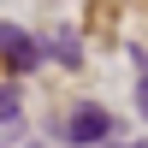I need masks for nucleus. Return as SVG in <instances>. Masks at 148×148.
<instances>
[{
	"instance_id": "nucleus-1",
	"label": "nucleus",
	"mask_w": 148,
	"mask_h": 148,
	"mask_svg": "<svg viewBox=\"0 0 148 148\" xmlns=\"http://www.w3.org/2000/svg\"><path fill=\"white\" fill-rule=\"evenodd\" d=\"M65 130H71V142H77V148H95V142H107V130H113V119H107L101 107H77Z\"/></svg>"
},
{
	"instance_id": "nucleus-2",
	"label": "nucleus",
	"mask_w": 148,
	"mask_h": 148,
	"mask_svg": "<svg viewBox=\"0 0 148 148\" xmlns=\"http://www.w3.org/2000/svg\"><path fill=\"white\" fill-rule=\"evenodd\" d=\"M12 119H18V95L0 89V125H12Z\"/></svg>"
},
{
	"instance_id": "nucleus-3",
	"label": "nucleus",
	"mask_w": 148,
	"mask_h": 148,
	"mask_svg": "<svg viewBox=\"0 0 148 148\" xmlns=\"http://www.w3.org/2000/svg\"><path fill=\"white\" fill-rule=\"evenodd\" d=\"M18 42H30V36H24V30H12V24H0V47H6V53H12V47H18Z\"/></svg>"
},
{
	"instance_id": "nucleus-4",
	"label": "nucleus",
	"mask_w": 148,
	"mask_h": 148,
	"mask_svg": "<svg viewBox=\"0 0 148 148\" xmlns=\"http://www.w3.org/2000/svg\"><path fill=\"white\" fill-rule=\"evenodd\" d=\"M136 107H142V119H148V71H142V89H136Z\"/></svg>"
},
{
	"instance_id": "nucleus-5",
	"label": "nucleus",
	"mask_w": 148,
	"mask_h": 148,
	"mask_svg": "<svg viewBox=\"0 0 148 148\" xmlns=\"http://www.w3.org/2000/svg\"><path fill=\"white\" fill-rule=\"evenodd\" d=\"M142 148H148V142H142Z\"/></svg>"
}]
</instances>
